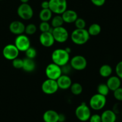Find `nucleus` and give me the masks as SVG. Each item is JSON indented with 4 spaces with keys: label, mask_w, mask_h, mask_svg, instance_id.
Returning a JSON list of instances; mask_svg holds the SVG:
<instances>
[{
    "label": "nucleus",
    "mask_w": 122,
    "mask_h": 122,
    "mask_svg": "<svg viewBox=\"0 0 122 122\" xmlns=\"http://www.w3.org/2000/svg\"><path fill=\"white\" fill-rule=\"evenodd\" d=\"M39 19L41 21H49L52 17V13L49 8L42 9L39 14Z\"/></svg>",
    "instance_id": "22"
},
{
    "label": "nucleus",
    "mask_w": 122,
    "mask_h": 122,
    "mask_svg": "<svg viewBox=\"0 0 122 122\" xmlns=\"http://www.w3.org/2000/svg\"><path fill=\"white\" fill-rule=\"evenodd\" d=\"M51 59L52 63L60 67L64 66L70 61V54L65 49H56L51 54Z\"/></svg>",
    "instance_id": "1"
},
{
    "label": "nucleus",
    "mask_w": 122,
    "mask_h": 122,
    "mask_svg": "<svg viewBox=\"0 0 122 122\" xmlns=\"http://www.w3.org/2000/svg\"><path fill=\"white\" fill-rule=\"evenodd\" d=\"M89 107L95 111H99L104 108L107 103L106 96L100 94H94L91 97L89 101Z\"/></svg>",
    "instance_id": "3"
},
{
    "label": "nucleus",
    "mask_w": 122,
    "mask_h": 122,
    "mask_svg": "<svg viewBox=\"0 0 122 122\" xmlns=\"http://www.w3.org/2000/svg\"><path fill=\"white\" fill-rule=\"evenodd\" d=\"M65 50H66V51L67 52H69V54H70V52H71V49H70V48L67 47V48H66Z\"/></svg>",
    "instance_id": "38"
},
{
    "label": "nucleus",
    "mask_w": 122,
    "mask_h": 122,
    "mask_svg": "<svg viewBox=\"0 0 122 122\" xmlns=\"http://www.w3.org/2000/svg\"><path fill=\"white\" fill-rule=\"evenodd\" d=\"M9 29L13 34L19 35L25 33V25L21 21L15 20L10 24Z\"/></svg>",
    "instance_id": "15"
},
{
    "label": "nucleus",
    "mask_w": 122,
    "mask_h": 122,
    "mask_svg": "<svg viewBox=\"0 0 122 122\" xmlns=\"http://www.w3.org/2000/svg\"><path fill=\"white\" fill-rule=\"evenodd\" d=\"M101 122H116L117 120L116 113L112 110H106L101 114Z\"/></svg>",
    "instance_id": "19"
},
{
    "label": "nucleus",
    "mask_w": 122,
    "mask_h": 122,
    "mask_svg": "<svg viewBox=\"0 0 122 122\" xmlns=\"http://www.w3.org/2000/svg\"><path fill=\"white\" fill-rule=\"evenodd\" d=\"M21 3H27L29 0H20Z\"/></svg>",
    "instance_id": "39"
},
{
    "label": "nucleus",
    "mask_w": 122,
    "mask_h": 122,
    "mask_svg": "<svg viewBox=\"0 0 122 122\" xmlns=\"http://www.w3.org/2000/svg\"><path fill=\"white\" fill-rule=\"evenodd\" d=\"M51 33L53 35L55 41L58 43L63 44V43L66 42L69 39V32L63 26L54 27V28L52 27Z\"/></svg>",
    "instance_id": "6"
},
{
    "label": "nucleus",
    "mask_w": 122,
    "mask_h": 122,
    "mask_svg": "<svg viewBox=\"0 0 122 122\" xmlns=\"http://www.w3.org/2000/svg\"><path fill=\"white\" fill-rule=\"evenodd\" d=\"M113 95L114 98L119 101H122V88H117L113 91Z\"/></svg>",
    "instance_id": "32"
},
{
    "label": "nucleus",
    "mask_w": 122,
    "mask_h": 122,
    "mask_svg": "<svg viewBox=\"0 0 122 122\" xmlns=\"http://www.w3.org/2000/svg\"><path fill=\"white\" fill-rule=\"evenodd\" d=\"M58 86L56 80L47 79L43 82L41 85L42 91L46 95H52L57 92Z\"/></svg>",
    "instance_id": "11"
},
{
    "label": "nucleus",
    "mask_w": 122,
    "mask_h": 122,
    "mask_svg": "<svg viewBox=\"0 0 122 122\" xmlns=\"http://www.w3.org/2000/svg\"><path fill=\"white\" fill-rule=\"evenodd\" d=\"M121 114H122V112H121Z\"/></svg>",
    "instance_id": "40"
},
{
    "label": "nucleus",
    "mask_w": 122,
    "mask_h": 122,
    "mask_svg": "<svg viewBox=\"0 0 122 122\" xmlns=\"http://www.w3.org/2000/svg\"><path fill=\"white\" fill-rule=\"evenodd\" d=\"M0 1H1V0H0Z\"/></svg>",
    "instance_id": "41"
},
{
    "label": "nucleus",
    "mask_w": 122,
    "mask_h": 122,
    "mask_svg": "<svg viewBox=\"0 0 122 122\" xmlns=\"http://www.w3.org/2000/svg\"><path fill=\"white\" fill-rule=\"evenodd\" d=\"M51 20V26L53 28L63 26V25L64 23L61 15H60V14H56V15L52 17Z\"/></svg>",
    "instance_id": "24"
},
{
    "label": "nucleus",
    "mask_w": 122,
    "mask_h": 122,
    "mask_svg": "<svg viewBox=\"0 0 122 122\" xmlns=\"http://www.w3.org/2000/svg\"><path fill=\"white\" fill-rule=\"evenodd\" d=\"M36 68L35 62L33 59L26 58L23 59V64L22 69L25 71L27 73L32 72L35 70Z\"/></svg>",
    "instance_id": "20"
},
{
    "label": "nucleus",
    "mask_w": 122,
    "mask_h": 122,
    "mask_svg": "<svg viewBox=\"0 0 122 122\" xmlns=\"http://www.w3.org/2000/svg\"><path fill=\"white\" fill-rule=\"evenodd\" d=\"M49 9L56 14H63L67 9V0H49Z\"/></svg>",
    "instance_id": "4"
},
{
    "label": "nucleus",
    "mask_w": 122,
    "mask_h": 122,
    "mask_svg": "<svg viewBox=\"0 0 122 122\" xmlns=\"http://www.w3.org/2000/svg\"><path fill=\"white\" fill-rule=\"evenodd\" d=\"M66 120L65 116L63 114H59V117H58V122H64Z\"/></svg>",
    "instance_id": "37"
},
{
    "label": "nucleus",
    "mask_w": 122,
    "mask_h": 122,
    "mask_svg": "<svg viewBox=\"0 0 122 122\" xmlns=\"http://www.w3.org/2000/svg\"><path fill=\"white\" fill-rule=\"evenodd\" d=\"M39 42L43 46L50 48L54 45L55 41L52 33L50 32H41L39 38Z\"/></svg>",
    "instance_id": "13"
},
{
    "label": "nucleus",
    "mask_w": 122,
    "mask_h": 122,
    "mask_svg": "<svg viewBox=\"0 0 122 122\" xmlns=\"http://www.w3.org/2000/svg\"><path fill=\"white\" fill-rule=\"evenodd\" d=\"M23 64V60L20 58L17 57L15 59L12 60V65L16 69H22Z\"/></svg>",
    "instance_id": "31"
},
{
    "label": "nucleus",
    "mask_w": 122,
    "mask_h": 122,
    "mask_svg": "<svg viewBox=\"0 0 122 122\" xmlns=\"http://www.w3.org/2000/svg\"><path fill=\"white\" fill-rule=\"evenodd\" d=\"M109 92L110 89L106 83H100L97 86L98 94H100L101 95H104V96L107 97L109 94Z\"/></svg>",
    "instance_id": "26"
},
{
    "label": "nucleus",
    "mask_w": 122,
    "mask_h": 122,
    "mask_svg": "<svg viewBox=\"0 0 122 122\" xmlns=\"http://www.w3.org/2000/svg\"><path fill=\"white\" fill-rule=\"evenodd\" d=\"M88 121L89 122H101V115L98 114H91Z\"/></svg>",
    "instance_id": "34"
},
{
    "label": "nucleus",
    "mask_w": 122,
    "mask_h": 122,
    "mask_svg": "<svg viewBox=\"0 0 122 122\" xmlns=\"http://www.w3.org/2000/svg\"><path fill=\"white\" fill-rule=\"evenodd\" d=\"M70 91L74 95H79L83 91V87L81 83L78 82L72 83L70 87Z\"/></svg>",
    "instance_id": "25"
},
{
    "label": "nucleus",
    "mask_w": 122,
    "mask_h": 122,
    "mask_svg": "<svg viewBox=\"0 0 122 122\" xmlns=\"http://www.w3.org/2000/svg\"><path fill=\"white\" fill-rule=\"evenodd\" d=\"M14 44L20 52H25L30 46V41L26 35L23 33L17 35Z\"/></svg>",
    "instance_id": "10"
},
{
    "label": "nucleus",
    "mask_w": 122,
    "mask_h": 122,
    "mask_svg": "<svg viewBox=\"0 0 122 122\" xmlns=\"http://www.w3.org/2000/svg\"><path fill=\"white\" fill-rule=\"evenodd\" d=\"M73 43L77 45H82L87 43L90 39V35L85 29H75L70 35Z\"/></svg>",
    "instance_id": "2"
},
{
    "label": "nucleus",
    "mask_w": 122,
    "mask_h": 122,
    "mask_svg": "<svg viewBox=\"0 0 122 122\" xmlns=\"http://www.w3.org/2000/svg\"><path fill=\"white\" fill-rule=\"evenodd\" d=\"M88 64L85 57L81 55H77L73 57L70 60V66L72 69L81 71L86 69Z\"/></svg>",
    "instance_id": "8"
},
{
    "label": "nucleus",
    "mask_w": 122,
    "mask_h": 122,
    "mask_svg": "<svg viewBox=\"0 0 122 122\" xmlns=\"http://www.w3.org/2000/svg\"><path fill=\"white\" fill-rule=\"evenodd\" d=\"M58 117L59 114L54 110H48L42 116L44 122H58Z\"/></svg>",
    "instance_id": "17"
},
{
    "label": "nucleus",
    "mask_w": 122,
    "mask_h": 122,
    "mask_svg": "<svg viewBox=\"0 0 122 122\" xmlns=\"http://www.w3.org/2000/svg\"><path fill=\"white\" fill-rule=\"evenodd\" d=\"M61 15L64 22L67 24L73 23L78 18V15H77V13L73 10L67 9Z\"/></svg>",
    "instance_id": "16"
},
{
    "label": "nucleus",
    "mask_w": 122,
    "mask_h": 122,
    "mask_svg": "<svg viewBox=\"0 0 122 122\" xmlns=\"http://www.w3.org/2000/svg\"><path fill=\"white\" fill-rule=\"evenodd\" d=\"M113 73V69L109 64H103L99 69V73L102 77H108Z\"/></svg>",
    "instance_id": "21"
},
{
    "label": "nucleus",
    "mask_w": 122,
    "mask_h": 122,
    "mask_svg": "<svg viewBox=\"0 0 122 122\" xmlns=\"http://www.w3.org/2000/svg\"><path fill=\"white\" fill-rule=\"evenodd\" d=\"M39 29L41 32H52V27L51 25L48 23V21H41L39 26Z\"/></svg>",
    "instance_id": "27"
},
{
    "label": "nucleus",
    "mask_w": 122,
    "mask_h": 122,
    "mask_svg": "<svg viewBox=\"0 0 122 122\" xmlns=\"http://www.w3.org/2000/svg\"><path fill=\"white\" fill-rule=\"evenodd\" d=\"M17 13L19 17L24 20H30L33 16V8L27 3H21L18 7Z\"/></svg>",
    "instance_id": "7"
},
{
    "label": "nucleus",
    "mask_w": 122,
    "mask_h": 122,
    "mask_svg": "<svg viewBox=\"0 0 122 122\" xmlns=\"http://www.w3.org/2000/svg\"><path fill=\"white\" fill-rule=\"evenodd\" d=\"M106 0H91L92 3L97 7H101L104 5Z\"/></svg>",
    "instance_id": "35"
},
{
    "label": "nucleus",
    "mask_w": 122,
    "mask_h": 122,
    "mask_svg": "<svg viewBox=\"0 0 122 122\" xmlns=\"http://www.w3.org/2000/svg\"><path fill=\"white\" fill-rule=\"evenodd\" d=\"M20 51L14 44H8L4 47L2 55L5 59L12 61L18 57Z\"/></svg>",
    "instance_id": "12"
},
{
    "label": "nucleus",
    "mask_w": 122,
    "mask_h": 122,
    "mask_svg": "<svg viewBox=\"0 0 122 122\" xmlns=\"http://www.w3.org/2000/svg\"><path fill=\"white\" fill-rule=\"evenodd\" d=\"M88 32L89 35L93 36H97L101 33V27L99 24L98 23H93L90 25L88 29Z\"/></svg>",
    "instance_id": "23"
},
{
    "label": "nucleus",
    "mask_w": 122,
    "mask_h": 122,
    "mask_svg": "<svg viewBox=\"0 0 122 122\" xmlns=\"http://www.w3.org/2000/svg\"><path fill=\"white\" fill-rule=\"evenodd\" d=\"M25 52L26 58H30V59H34L37 56V51L35 48L32 46H30Z\"/></svg>",
    "instance_id": "29"
},
{
    "label": "nucleus",
    "mask_w": 122,
    "mask_h": 122,
    "mask_svg": "<svg viewBox=\"0 0 122 122\" xmlns=\"http://www.w3.org/2000/svg\"><path fill=\"white\" fill-rule=\"evenodd\" d=\"M74 23L76 29H85L86 25L85 20L82 18L79 17L76 19Z\"/></svg>",
    "instance_id": "30"
},
{
    "label": "nucleus",
    "mask_w": 122,
    "mask_h": 122,
    "mask_svg": "<svg viewBox=\"0 0 122 122\" xmlns=\"http://www.w3.org/2000/svg\"><path fill=\"white\" fill-rule=\"evenodd\" d=\"M116 75L122 80V61L119 62L116 66Z\"/></svg>",
    "instance_id": "33"
},
{
    "label": "nucleus",
    "mask_w": 122,
    "mask_h": 122,
    "mask_svg": "<svg viewBox=\"0 0 122 122\" xmlns=\"http://www.w3.org/2000/svg\"><path fill=\"white\" fill-rule=\"evenodd\" d=\"M63 74L61 67L54 63L49 64L45 69V75L47 79L57 80Z\"/></svg>",
    "instance_id": "9"
},
{
    "label": "nucleus",
    "mask_w": 122,
    "mask_h": 122,
    "mask_svg": "<svg viewBox=\"0 0 122 122\" xmlns=\"http://www.w3.org/2000/svg\"><path fill=\"white\" fill-rule=\"evenodd\" d=\"M37 27L35 24L30 23L25 26V33L27 35H32L36 32Z\"/></svg>",
    "instance_id": "28"
},
{
    "label": "nucleus",
    "mask_w": 122,
    "mask_h": 122,
    "mask_svg": "<svg viewBox=\"0 0 122 122\" xmlns=\"http://www.w3.org/2000/svg\"><path fill=\"white\" fill-rule=\"evenodd\" d=\"M57 83L59 89L66 90L70 88L72 84V81L70 76L66 74H62L57 80Z\"/></svg>",
    "instance_id": "14"
},
{
    "label": "nucleus",
    "mask_w": 122,
    "mask_h": 122,
    "mask_svg": "<svg viewBox=\"0 0 122 122\" xmlns=\"http://www.w3.org/2000/svg\"><path fill=\"white\" fill-rule=\"evenodd\" d=\"M41 8L42 9H46L49 8V1H44L41 3Z\"/></svg>",
    "instance_id": "36"
},
{
    "label": "nucleus",
    "mask_w": 122,
    "mask_h": 122,
    "mask_svg": "<svg viewBox=\"0 0 122 122\" xmlns=\"http://www.w3.org/2000/svg\"><path fill=\"white\" fill-rule=\"evenodd\" d=\"M75 116L79 121L82 122L88 121L91 116L90 107L85 103H82L76 107Z\"/></svg>",
    "instance_id": "5"
},
{
    "label": "nucleus",
    "mask_w": 122,
    "mask_h": 122,
    "mask_svg": "<svg viewBox=\"0 0 122 122\" xmlns=\"http://www.w3.org/2000/svg\"><path fill=\"white\" fill-rule=\"evenodd\" d=\"M121 79L117 76H110L108 77L106 84L108 86L110 91H114L121 86Z\"/></svg>",
    "instance_id": "18"
}]
</instances>
